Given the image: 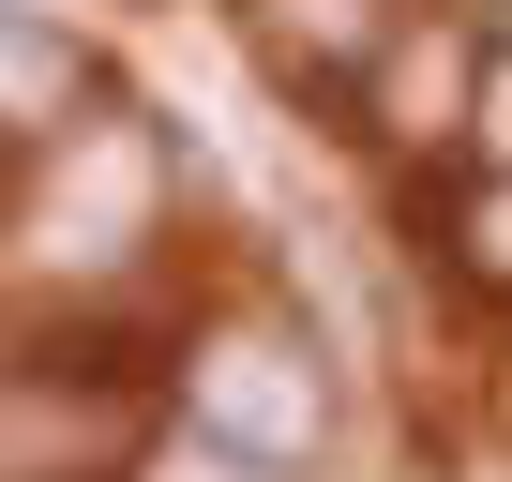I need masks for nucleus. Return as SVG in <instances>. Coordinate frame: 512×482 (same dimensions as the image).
<instances>
[{"label":"nucleus","instance_id":"1","mask_svg":"<svg viewBox=\"0 0 512 482\" xmlns=\"http://www.w3.org/2000/svg\"><path fill=\"white\" fill-rule=\"evenodd\" d=\"M151 407L121 377H76V362H0V482H106L136 467Z\"/></svg>","mask_w":512,"mask_h":482},{"label":"nucleus","instance_id":"2","mask_svg":"<svg viewBox=\"0 0 512 482\" xmlns=\"http://www.w3.org/2000/svg\"><path fill=\"white\" fill-rule=\"evenodd\" d=\"M181 392H196V437H226V452H256V467H302V452L332 437V392H317V362H302L287 332H211V347L181 362Z\"/></svg>","mask_w":512,"mask_h":482},{"label":"nucleus","instance_id":"3","mask_svg":"<svg viewBox=\"0 0 512 482\" xmlns=\"http://www.w3.org/2000/svg\"><path fill=\"white\" fill-rule=\"evenodd\" d=\"M241 31L287 91H347V76L392 61V0H241Z\"/></svg>","mask_w":512,"mask_h":482},{"label":"nucleus","instance_id":"4","mask_svg":"<svg viewBox=\"0 0 512 482\" xmlns=\"http://www.w3.org/2000/svg\"><path fill=\"white\" fill-rule=\"evenodd\" d=\"M136 226H151V136L91 121V181H61L46 257H136Z\"/></svg>","mask_w":512,"mask_h":482},{"label":"nucleus","instance_id":"5","mask_svg":"<svg viewBox=\"0 0 512 482\" xmlns=\"http://www.w3.org/2000/svg\"><path fill=\"white\" fill-rule=\"evenodd\" d=\"M91 106V61H76V31H46L31 0H0V136H61Z\"/></svg>","mask_w":512,"mask_h":482},{"label":"nucleus","instance_id":"6","mask_svg":"<svg viewBox=\"0 0 512 482\" xmlns=\"http://www.w3.org/2000/svg\"><path fill=\"white\" fill-rule=\"evenodd\" d=\"M467 272H482V287H512V181H482V196H467Z\"/></svg>","mask_w":512,"mask_h":482},{"label":"nucleus","instance_id":"7","mask_svg":"<svg viewBox=\"0 0 512 482\" xmlns=\"http://www.w3.org/2000/svg\"><path fill=\"white\" fill-rule=\"evenodd\" d=\"M467 136H482V151H497V181H512V61H482V76H467Z\"/></svg>","mask_w":512,"mask_h":482},{"label":"nucleus","instance_id":"8","mask_svg":"<svg viewBox=\"0 0 512 482\" xmlns=\"http://www.w3.org/2000/svg\"><path fill=\"white\" fill-rule=\"evenodd\" d=\"M151 482H256V452H226V437H211V452H166Z\"/></svg>","mask_w":512,"mask_h":482}]
</instances>
